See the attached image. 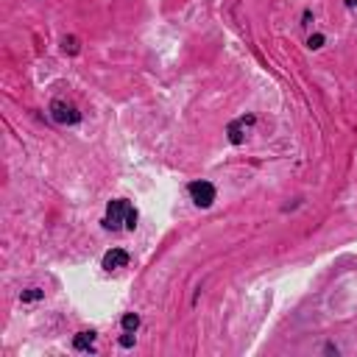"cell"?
Returning <instances> with one entry per match:
<instances>
[{
  "instance_id": "cell-6",
  "label": "cell",
  "mask_w": 357,
  "mask_h": 357,
  "mask_svg": "<svg viewBox=\"0 0 357 357\" xmlns=\"http://www.w3.org/2000/svg\"><path fill=\"white\" fill-rule=\"evenodd\" d=\"M92 343H95V332H78V335L73 337V349H75V351H89Z\"/></svg>"
},
{
  "instance_id": "cell-7",
  "label": "cell",
  "mask_w": 357,
  "mask_h": 357,
  "mask_svg": "<svg viewBox=\"0 0 357 357\" xmlns=\"http://www.w3.org/2000/svg\"><path fill=\"white\" fill-rule=\"evenodd\" d=\"M120 324H123L126 332H137V326H139V315H137V312H126Z\"/></svg>"
},
{
  "instance_id": "cell-5",
  "label": "cell",
  "mask_w": 357,
  "mask_h": 357,
  "mask_svg": "<svg viewBox=\"0 0 357 357\" xmlns=\"http://www.w3.org/2000/svg\"><path fill=\"white\" fill-rule=\"evenodd\" d=\"M103 271H117V268H126L128 265V251H123V248H112V251H106L103 254Z\"/></svg>"
},
{
  "instance_id": "cell-12",
  "label": "cell",
  "mask_w": 357,
  "mask_h": 357,
  "mask_svg": "<svg viewBox=\"0 0 357 357\" xmlns=\"http://www.w3.org/2000/svg\"><path fill=\"white\" fill-rule=\"evenodd\" d=\"M346 6H349V8H354V6H357V0H346Z\"/></svg>"
},
{
  "instance_id": "cell-1",
  "label": "cell",
  "mask_w": 357,
  "mask_h": 357,
  "mask_svg": "<svg viewBox=\"0 0 357 357\" xmlns=\"http://www.w3.org/2000/svg\"><path fill=\"white\" fill-rule=\"evenodd\" d=\"M137 220H139V215H137V209H134L131 201H126V198L109 201L106 215H103V226H106L109 231H120V229L134 231V229H137Z\"/></svg>"
},
{
  "instance_id": "cell-11",
  "label": "cell",
  "mask_w": 357,
  "mask_h": 357,
  "mask_svg": "<svg viewBox=\"0 0 357 357\" xmlns=\"http://www.w3.org/2000/svg\"><path fill=\"white\" fill-rule=\"evenodd\" d=\"M321 45H324V36H321V33L310 36V47H321Z\"/></svg>"
},
{
  "instance_id": "cell-4",
  "label": "cell",
  "mask_w": 357,
  "mask_h": 357,
  "mask_svg": "<svg viewBox=\"0 0 357 357\" xmlns=\"http://www.w3.org/2000/svg\"><path fill=\"white\" fill-rule=\"evenodd\" d=\"M254 123H257V117H254V114H243V117H237L234 123H229V128H226L229 142H231V145H240V142L245 139V131H248Z\"/></svg>"
},
{
  "instance_id": "cell-3",
  "label": "cell",
  "mask_w": 357,
  "mask_h": 357,
  "mask_svg": "<svg viewBox=\"0 0 357 357\" xmlns=\"http://www.w3.org/2000/svg\"><path fill=\"white\" fill-rule=\"evenodd\" d=\"M187 192H190V198H192V204L195 206H201V209H209L212 204H215V184L212 181H192L190 187H187Z\"/></svg>"
},
{
  "instance_id": "cell-9",
  "label": "cell",
  "mask_w": 357,
  "mask_h": 357,
  "mask_svg": "<svg viewBox=\"0 0 357 357\" xmlns=\"http://www.w3.org/2000/svg\"><path fill=\"white\" fill-rule=\"evenodd\" d=\"M36 298H42V290H39V287H28V290L22 293V301H36Z\"/></svg>"
},
{
  "instance_id": "cell-8",
  "label": "cell",
  "mask_w": 357,
  "mask_h": 357,
  "mask_svg": "<svg viewBox=\"0 0 357 357\" xmlns=\"http://www.w3.org/2000/svg\"><path fill=\"white\" fill-rule=\"evenodd\" d=\"M64 53H78V39L75 36H64Z\"/></svg>"
},
{
  "instance_id": "cell-2",
  "label": "cell",
  "mask_w": 357,
  "mask_h": 357,
  "mask_svg": "<svg viewBox=\"0 0 357 357\" xmlns=\"http://www.w3.org/2000/svg\"><path fill=\"white\" fill-rule=\"evenodd\" d=\"M47 112H50V117H53V123H59V126H75L78 120H81V112L73 106V103H67V100H61V98H56V100H50V106H47Z\"/></svg>"
},
{
  "instance_id": "cell-10",
  "label": "cell",
  "mask_w": 357,
  "mask_h": 357,
  "mask_svg": "<svg viewBox=\"0 0 357 357\" xmlns=\"http://www.w3.org/2000/svg\"><path fill=\"white\" fill-rule=\"evenodd\" d=\"M120 346H126V349H128V346H134V332H126V335L120 337Z\"/></svg>"
}]
</instances>
